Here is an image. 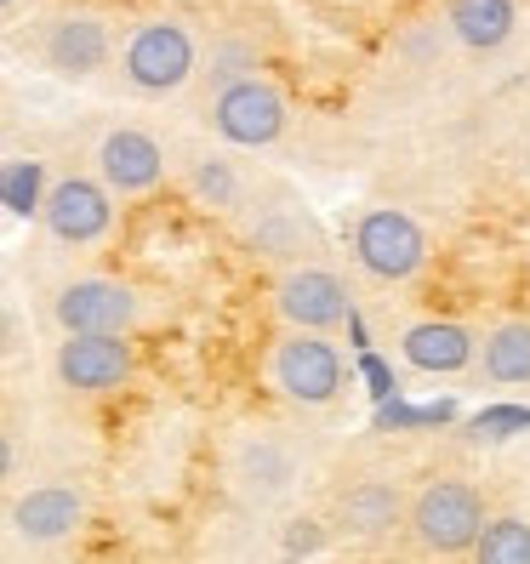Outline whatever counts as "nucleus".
Segmentation results:
<instances>
[{"label": "nucleus", "mask_w": 530, "mask_h": 564, "mask_svg": "<svg viewBox=\"0 0 530 564\" xmlns=\"http://www.w3.org/2000/svg\"><path fill=\"white\" fill-rule=\"evenodd\" d=\"M115 200L120 194L104 183V177H86V172H69L46 188L41 200V228L57 240V246H104L115 235Z\"/></svg>", "instance_id": "9d476101"}, {"label": "nucleus", "mask_w": 530, "mask_h": 564, "mask_svg": "<svg viewBox=\"0 0 530 564\" xmlns=\"http://www.w3.org/2000/svg\"><path fill=\"white\" fill-rule=\"evenodd\" d=\"M490 519V502L474 479L462 474H428L411 490L405 508V553L417 558H474V542Z\"/></svg>", "instance_id": "f257e3e1"}, {"label": "nucleus", "mask_w": 530, "mask_h": 564, "mask_svg": "<svg viewBox=\"0 0 530 564\" xmlns=\"http://www.w3.org/2000/svg\"><path fill=\"white\" fill-rule=\"evenodd\" d=\"M57 330H138L143 325V291L115 274H75L52 291Z\"/></svg>", "instance_id": "9b49d317"}, {"label": "nucleus", "mask_w": 530, "mask_h": 564, "mask_svg": "<svg viewBox=\"0 0 530 564\" xmlns=\"http://www.w3.org/2000/svg\"><path fill=\"white\" fill-rule=\"evenodd\" d=\"M188 177H194V194L201 200H212V206H223V212H235V200H240V177L228 172V160H194L188 165Z\"/></svg>", "instance_id": "4be33fe9"}, {"label": "nucleus", "mask_w": 530, "mask_h": 564, "mask_svg": "<svg viewBox=\"0 0 530 564\" xmlns=\"http://www.w3.org/2000/svg\"><path fill=\"white\" fill-rule=\"evenodd\" d=\"M120 75L143 97H172L201 75V41L183 18H143L120 41Z\"/></svg>", "instance_id": "39448f33"}, {"label": "nucleus", "mask_w": 530, "mask_h": 564, "mask_svg": "<svg viewBox=\"0 0 530 564\" xmlns=\"http://www.w3.org/2000/svg\"><path fill=\"white\" fill-rule=\"evenodd\" d=\"M262 63H257V52L246 46V41H217L206 57H201V75L212 80V91L217 86H228V80H240V75H257Z\"/></svg>", "instance_id": "6ab92c4d"}, {"label": "nucleus", "mask_w": 530, "mask_h": 564, "mask_svg": "<svg viewBox=\"0 0 530 564\" xmlns=\"http://www.w3.org/2000/svg\"><path fill=\"white\" fill-rule=\"evenodd\" d=\"M52 371L69 393L97 400V393H115L138 377V343H131V330H63Z\"/></svg>", "instance_id": "6e6552de"}, {"label": "nucleus", "mask_w": 530, "mask_h": 564, "mask_svg": "<svg viewBox=\"0 0 530 564\" xmlns=\"http://www.w3.org/2000/svg\"><path fill=\"white\" fill-rule=\"evenodd\" d=\"M479 564H530V519L519 508H490L479 542H474Z\"/></svg>", "instance_id": "a211bd4d"}, {"label": "nucleus", "mask_w": 530, "mask_h": 564, "mask_svg": "<svg viewBox=\"0 0 530 564\" xmlns=\"http://www.w3.org/2000/svg\"><path fill=\"white\" fill-rule=\"evenodd\" d=\"M400 354L417 371H434V377H451V371H468L479 359V337L462 319H411L400 330Z\"/></svg>", "instance_id": "2eb2a0df"}, {"label": "nucleus", "mask_w": 530, "mask_h": 564, "mask_svg": "<svg viewBox=\"0 0 530 564\" xmlns=\"http://www.w3.org/2000/svg\"><path fill=\"white\" fill-rule=\"evenodd\" d=\"M445 29H451L456 46L496 52V46L513 41L519 7H513V0H445Z\"/></svg>", "instance_id": "dca6fc26"}, {"label": "nucleus", "mask_w": 530, "mask_h": 564, "mask_svg": "<svg viewBox=\"0 0 530 564\" xmlns=\"http://www.w3.org/2000/svg\"><path fill=\"white\" fill-rule=\"evenodd\" d=\"M86 490L69 485V479H41V485H29V490H12V502H7V530L18 542L29 547H57V542H69L86 530Z\"/></svg>", "instance_id": "f8f14e48"}, {"label": "nucleus", "mask_w": 530, "mask_h": 564, "mask_svg": "<svg viewBox=\"0 0 530 564\" xmlns=\"http://www.w3.org/2000/svg\"><path fill=\"white\" fill-rule=\"evenodd\" d=\"M354 262L366 269L371 280L382 285H405L428 269V235H422V223L400 206H371V212H359L354 217Z\"/></svg>", "instance_id": "0eeeda50"}, {"label": "nucleus", "mask_w": 530, "mask_h": 564, "mask_svg": "<svg viewBox=\"0 0 530 564\" xmlns=\"http://www.w3.org/2000/svg\"><path fill=\"white\" fill-rule=\"evenodd\" d=\"M206 126L235 149H274L291 126V97L269 75H240L206 97Z\"/></svg>", "instance_id": "423d86ee"}, {"label": "nucleus", "mask_w": 530, "mask_h": 564, "mask_svg": "<svg viewBox=\"0 0 530 564\" xmlns=\"http://www.w3.org/2000/svg\"><path fill=\"white\" fill-rule=\"evenodd\" d=\"M223 485L240 508L269 513L291 502V490L303 485V451L291 445L285 427H240L223 445Z\"/></svg>", "instance_id": "f03ea898"}, {"label": "nucleus", "mask_w": 530, "mask_h": 564, "mask_svg": "<svg viewBox=\"0 0 530 564\" xmlns=\"http://www.w3.org/2000/svg\"><path fill=\"white\" fill-rule=\"evenodd\" d=\"M405 508H411V490L393 479V474H348L325 490V524L343 547H388L405 536Z\"/></svg>", "instance_id": "7ed1b4c3"}, {"label": "nucleus", "mask_w": 530, "mask_h": 564, "mask_svg": "<svg viewBox=\"0 0 530 564\" xmlns=\"http://www.w3.org/2000/svg\"><path fill=\"white\" fill-rule=\"evenodd\" d=\"M474 365L496 388H530V319H496L479 337Z\"/></svg>", "instance_id": "f3484780"}, {"label": "nucleus", "mask_w": 530, "mask_h": 564, "mask_svg": "<svg viewBox=\"0 0 530 564\" xmlns=\"http://www.w3.org/2000/svg\"><path fill=\"white\" fill-rule=\"evenodd\" d=\"M41 160H7V212L12 217H41Z\"/></svg>", "instance_id": "412c9836"}, {"label": "nucleus", "mask_w": 530, "mask_h": 564, "mask_svg": "<svg viewBox=\"0 0 530 564\" xmlns=\"http://www.w3.org/2000/svg\"><path fill=\"white\" fill-rule=\"evenodd\" d=\"M0 7H7V12H18V7H23V0H0Z\"/></svg>", "instance_id": "5701e85b"}, {"label": "nucleus", "mask_w": 530, "mask_h": 564, "mask_svg": "<svg viewBox=\"0 0 530 564\" xmlns=\"http://www.w3.org/2000/svg\"><path fill=\"white\" fill-rule=\"evenodd\" d=\"M41 57L63 80H91L97 69H109L120 57V46H115V29L97 12H57L41 35Z\"/></svg>", "instance_id": "4468645a"}, {"label": "nucleus", "mask_w": 530, "mask_h": 564, "mask_svg": "<svg viewBox=\"0 0 530 564\" xmlns=\"http://www.w3.org/2000/svg\"><path fill=\"white\" fill-rule=\"evenodd\" d=\"M331 542V524H325V513H296V519H285L280 524V553L285 558H314V553H325Z\"/></svg>", "instance_id": "aec40b11"}, {"label": "nucleus", "mask_w": 530, "mask_h": 564, "mask_svg": "<svg viewBox=\"0 0 530 564\" xmlns=\"http://www.w3.org/2000/svg\"><path fill=\"white\" fill-rule=\"evenodd\" d=\"M262 371H269V388L280 393V400L303 405V411H325V405H337L348 393V365H343L337 343H331V330L285 325L280 337L269 343Z\"/></svg>", "instance_id": "20e7f679"}, {"label": "nucleus", "mask_w": 530, "mask_h": 564, "mask_svg": "<svg viewBox=\"0 0 530 564\" xmlns=\"http://www.w3.org/2000/svg\"><path fill=\"white\" fill-rule=\"evenodd\" d=\"M97 177H104L120 200H143L154 194L165 177H172V160H165V143L143 126H109L97 138Z\"/></svg>", "instance_id": "ddd939ff"}, {"label": "nucleus", "mask_w": 530, "mask_h": 564, "mask_svg": "<svg viewBox=\"0 0 530 564\" xmlns=\"http://www.w3.org/2000/svg\"><path fill=\"white\" fill-rule=\"evenodd\" d=\"M269 303H274V319L296 330H343L354 319L348 280L337 269H325V262H285L269 285Z\"/></svg>", "instance_id": "1a4fd4ad"}, {"label": "nucleus", "mask_w": 530, "mask_h": 564, "mask_svg": "<svg viewBox=\"0 0 530 564\" xmlns=\"http://www.w3.org/2000/svg\"><path fill=\"white\" fill-rule=\"evenodd\" d=\"M524 149H530V131H524Z\"/></svg>", "instance_id": "b1692460"}]
</instances>
